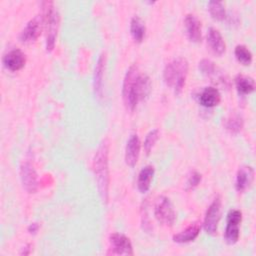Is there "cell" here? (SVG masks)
<instances>
[{"instance_id":"1","label":"cell","mask_w":256,"mask_h":256,"mask_svg":"<svg viewBox=\"0 0 256 256\" xmlns=\"http://www.w3.org/2000/svg\"><path fill=\"white\" fill-rule=\"evenodd\" d=\"M151 91V81L148 75L141 72L136 65L127 70L122 86L123 101L127 109L133 111L139 102L148 97Z\"/></svg>"},{"instance_id":"2","label":"cell","mask_w":256,"mask_h":256,"mask_svg":"<svg viewBox=\"0 0 256 256\" xmlns=\"http://www.w3.org/2000/svg\"><path fill=\"white\" fill-rule=\"evenodd\" d=\"M93 169L100 197L103 200V202H107L109 187V169L108 144L106 141H103L96 151L93 161Z\"/></svg>"},{"instance_id":"3","label":"cell","mask_w":256,"mask_h":256,"mask_svg":"<svg viewBox=\"0 0 256 256\" xmlns=\"http://www.w3.org/2000/svg\"><path fill=\"white\" fill-rule=\"evenodd\" d=\"M188 73V62L183 57H178L166 64L163 71V78L166 85L172 88L175 94H180Z\"/></svg>"},{"instance_id":"4","label":"cell","mask_w":256,"mask_h":256,"mask_svg":"<svg viewBox=\"0 0 256 256\" xmlns=\"http://www.w3.org/2000/svg\"><path fill=\"white\" fill-rule=\"evenodd\" d=\"M41 16L44 26L46 28V50L52 51L55 46L57 32L59 28V13L54 7V3L51 1L42 2Z\"/></svg>"},{"instance_id":"5","label":"cell","mask_w":256,"mask_h":256,"mask_svg":"<svg viewBox=\"0 0 256 256\" xmlns=\"http://www.w3.org/2000/svg\"><path fill=\"white\" fill-rule=\"evenodd\" d=\"M154 215L159 223L172 226L176 220V213L169 198L161 196L157 199L154 208Z\"/></svg>"},{"instance_id":"6","label":"cell","mask_w":256,"mask_h":256,"mask_svg":"<svg viewBox=\"0 0 256 256\" xmlns=\"http://www.w3.org/2000/svg\"><path fill=\"white\" fill-rule=\"evenodd\" d=\"M221 217V200L216 197L209 205L203 222L204 230L209 235H214L217 232L218 223Z\"/></svg>"},{"instance_id":"7","label":"cell","mask_w":256,"mask_h":256,"mask_svg":"<svg viewBox=\"0 0 256 256\" xmlns=\"http://www.w3.org/2000/svg\"><path fill=\"white\" fill-rule=\"evenodd\" d=\"M242 221V212L238 209H232L227 214V225L224 239L227 244L233 245L239 239V225Z\"/></svg>"},{"instance_id":"8","label":"cell","mask_w":256,"mask_h":256,"mask_svg":"<svg viewBox=\"0 0 256 256\" xmlns=\"http://www.w3.org/2000/svg\"><path fill=\"white\" fill-rule=\"evenodd\" d=\"M42 26H44L43 23V19L42 16L40 15V17H35L33 19H31L26 26L24 27V29L21 31L20 35H19V39L22 43H33L37 40V38L40 36L41 30H42Z\"/></svg>"},{"instance_id":"9","label":"cell","mask_w":256,"mask_h":256,"mask_svg":"<svg viewBox=\"0 0 256 256\" xmlns=\"http://www.w3.org/2000/svg\"><path fill=\"white\" fill-rule=\"evenodd\" d=\"M20 178L23 188L28 193H35L38 187L37 174L30 161H25L20 167Z\"/></svg>"},{"instance_id":"10","label":"cell","mask_w":256,"mask_h":256,"mask_svg":"<svg viewBox=\"0 0 256 256\" xmlns=\"http://www.w3.org/2000/svg\"><path fill=\"white\" fill-rule=\"evenodd\" d=\"M113 253L120 255H133V248L130 239L123 234L113 233L109 237Z\"/></svg>"},{"instance_id":"11","label":"cell","mask_w":256,"mask_h":256,"mask_svg":"<svg viewBox=\"0 0 256 256\" xmlns=\"http://www.w3.org/2000/svg\"><path fill=\"white\" fill-rule=\"evenodd\" d=\"M2 61L8 70L14 72L24 67L26 63V56L20 49H13L4 55Z\"/></svg>"},{"instance_id":"12","label":"cell","mask_w":256,"mask_h":256,"mask_svg":"<svg viewBox=\"0 0 256 256\" xmlns=\"http://www.w3.org/2000/svg\"><path fill=\"white\" fill-rule=\"evenodd\" d=\"M186 34L191 42L198 43L202 39V30L200 20L193 14H187L184 19Z\"/></svg>"},{"instance_id":"13","label":"cell","mask_w":256,"mask_h":256,"mask_svg":"<svg viewBox=\"0 0 256 256\" xmlns=\"http://www.w3.org/2000/svg\"><path fill=\"white\" fill-rule=\"evenodd\" d=\"M140 140L137 134H132L126 144L125 148V162L128 166L134 167L138 161L140 154Z\"/></svg>"},{"instance_id":"14","label":"cell","mask_w":256,"mask_h":256,"mask_svg":"<svg viewBox=\"0 0 256 256\" xmlns=\"http://www.w3.org/2000/svg\"><path fill=\"white\" fill-rule=\"evenodd\" d=\"M254 179V170L251 166H242L239 168L237 175H236V181H235V187L238 192H244L247 190Z\"/></svg>"},{"instance_id":"15","label":"cell","mask_w":256,"mask_h":256,"mask_svg":"<svg viewBox=\"0 0 256 256\" xmlns=\"http://www.w3.org/2000/svg\"><path fill=\"white\" fill-rule=\"evenodd\" d=\"M207 44L210 48V50L218 56H221L225 50H226V44L225 41L221 35V33L219 32V30H217L216 28H209L208 33H207Z\"/></svg>"},{"instance_id":"16","label":"cell","mask_w":256,"mask_h":256,"mask_svg":"<svg viewBox=\"0 0 256 256\" xmlns=\"http://www.w3.org/2000/svg\"><path fill=\"white\" fill-rule=\"evenodd\" d=\"M105 69V55L101 54L96 62L94 78H93V89L96 97H102L103 92V76Z\"/></svg>"},{"instance_id":"17","label":"cell","mask_w":256,"mask_h":256,"mask_svg":"<svg viewBox=\"0 0 256 256\" xmlns=\"http://www.w3.org/2000/svg\"><path fill=\"white\" fill-rule=\"evenodd\" d=\"M221 100L220 92L215 87H206L199 96V102L203 107L212 108L219 104Z\"/></svg>"},{"instance_id":"18","label":"cell","mask_w":256,"mask_h":256,"mask_svg":"<svg viewBox=\"0 0 256 256\" xmlns=\"http://www.w3.org/2000/svg\"><path fill=\"white\" fill-rule=\"evenodd\" d=\"M154 173H155L154 167L151 165L145 166L139 172L138 179H137V188L141 193H146L149 190Z\"/></svg>"},{"instance_id":"19","label":"cell","mask_w":256,"mask_h":256,"mask_svg":"<svg viewBox=\"0 0 256 256\" xmlns=\"http://www.w3.org/2000/svg\"><path fill=\"white\" fill-rule=\"evenodd\" d=\"M199 232H200V225L196 222L192 223L183 231L175 234L173 236V241L180 244L191 242L198 236Z\"/></svg>"},{"instance_id":"20","label":"cell","mask_w":256,"mask_h":256,"mask_svg":"<svg viewBox=\"0 0 256 256\" xmlns=\"http://www.w3.org/2000/svg\"><path fill=\"white\" fill-rule=\"evenodd\" d=\"M145 31L146 27L144 22L138 16H134L130 22V33L134 41L137 43L142 42L145 37Z\"/></svg>"},{"instance_id":"21","label":"cell","mask_w":256,"mask_h":256,"mask_svg":"<svg viewBox=\"0 0 256 256\" xmlns=\"http://www.w3.org/2000/svg\"><path fill=\"white\" fill-rule=\"evenodd\" d=\"M235 86L240 95H247L254 91L255 82L251 77L238 75L235 78Z\"/></svg>"},{"instance_id":"22","label":"cell","mask_w":256,"mask_h":256,"mask_svg":"<svg viewBox=\"0 0 256 256\" xmlns=\"http://www.w3.org/2000/svg\"><path fill=\"white\" fill-rule=\"evenodd\" d=\"M243 124L244 121L242 116L239 114H233L225 119L224 126L231 134H238L242 130Z\"/></svg>"},{"instance_id":"23","label":"cell","mask_w":256,"mask_h":256,"mask_svg":"<svg viewBox=\"0 0 256 256\" xmlns=\"http://www.w3.org/2000/svg\"><path fill=\"white\" fill-rule=\"evenodd\" d=\"M208 10L211 17L217 21H224L227 19L226 10L220 1H210L208 3Z\"/></svg>"},{"instance_id":"24","label":"cell","mask_w":256,"mask_h":256,"mask_svg":"<svg viewBox=\"0 0 256 256\" xmlns=\"http://www.w3.org/2000/svg\"><path fill=\"white\" fill-rule=\"evenodd\" d=\"M235 57L238 60L239 63H241L242 65L248 66L251 64L252 62V53L251 51L244 45H237L235 47Z\"/></svg>"},{"instance_id":"25","label":"cell","mask_w":256,"mask_h":256,"mask_svg":"<svg viewBox=\"0 0 256 256\" xmlns=\"http://www.w3.org/2000/svg\"><path fill=\"white\" fill-rule=\"evenodd\" d=\"M199 70L202 74L206 75V76H213L216 74L217 72V67L215 66L214 62L209 60V59H202L200 62H199Z\"/></svg>"},{"instance_id":"26","label":"cell","mask_w":256,"mask_h":256,"mask_svg":"<svg viewBox=\"0 0 256 256\" xmlns=\"http://www.w3.org/2000/svg\"><path fill=\"white\" fill-rule=\"evenodd\" d=\"M158 137H159V131H158V129H153V130H151V131L146 135V138H145V140H144V151L146 152L147 155L151 152V150H152L154 144H155L156 141L158 140Z\"/></svg>"},{"instance_id":"27","label":"cell","mask_w":256,"mask_h":256,"mask_svg":"<svg viewBox=\"0 0 256 256\" xmlns=\"http://www.w3.org/2000/svg\"><path fill=\"white\" fill-rule=\"evenodd\" d=\"M201 179H202V176L199 172L192 171L189 174L188 178H187V181H186V184H185V189L187 191L194 189L196 186L199 185V183L201 182Z\"/></svg>"},{"instance_id":"28","label":"cell","mask_w":256,"mask_h":256,"mask_svg":"<svg viewBox=\"0 0 256 256\" xmlns=\"http://www.w3.org/2000/svg\"><path fill=\"white\" fill-rule=\"evenodd\" d=\"M38 229H39V225L37 223H31L28 227V231L30 233H33V234L36 233L38 231Z\"/></svg>"}]
</instances>
